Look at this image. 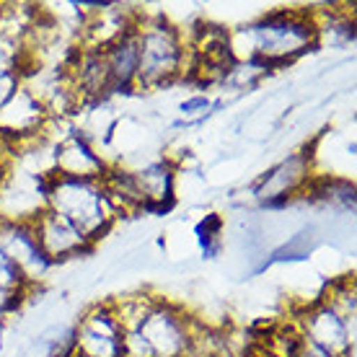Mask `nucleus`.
Wrapping results in <instances>:
<instances>
[{"instance_id":"obj_1","label":"nucleus","mask_w":357,"mask_h":357,"mask_svg":"<svg viewBox=\"0 0 357 357\" xmlns=\"http://www.w3.org/2000/svg\"><path fill=\"white\" fill-rule=\"evenodd\" d=\"M319 47L316 16L308 8H275L243 26L228 31L233 63H257L282 68Z\"/></svg>"},{"instance_id":"obj_2","label":"nucleus","mask_w":357,"mask_h":357,"mask_svg":"<svg viewBox=\"0 0 357 357\" xmlns=\"http://www.w3.org/2000/svg\"><path fill=\"white\" fill-rule=\"evenodd\" d=\"M137 36V78L135 91H158L184 78L187 36L161 16H140L135 24Z\"/></svg>"},{"instance_id":"obj_3","label":"nucleus","mask_w":357,"mask_h":357,"mask_svg":"<svg viewBox=\"0 0 357 357\" xmlns=\"http://www.w3.org/2000/svg\"><path fill=\"white\" fill-rule=\"evenodd\" d=\"M47 210L65 218L93 243L101 241L119 220L104 192V184L93 178H68L52 174L47 184Z\"/></svg>"},{"instance_id":"obj_4","label":"nucleus","mask_w":357,"mask_h":357,"mask_svg":"<svg viewBox=\"0 0 357 357\" xmlns=\"http://www.w3.org/2000/svg\"><path fill=\"white\" fill-rule=\"evenodd\" d=\"M199 326L202 321L189 316L181 305L155 298L137 329L148 342L153 357H192Z\"/></svg>"},{"instance_id":"obj_5","label":"nucleus","mask_w":357,"mask_h":357,"mask_svg":"<svg viewBox=\"0 0 357 357\" xmlns=\"http://www.w3.org/2000/svg\"><path fill=\"white\" fill-rule=\"evenodd\" d=\"M313 178H316V171H313V161H311V148H303V151L287 153L282 161L269 166L254 181L251 197L261 207H267V210H272V207H285L293 199L305 197Z\"/></svg>"},{"instance_id":"obj_6","label":"nucleus","mask_w":357,"mask_h":357,"mask_svg":"<svg viewBox=\"0 0 357 357\" xmlns=\"http://www.w3.org/2000/svg\"><path fill=\"white\" fill-rule=\"evenodd\" d=\"M290 321L295 324V329L301 331V337H305L308 342L324 347L334 357L355 355L357 324H349L324 298H316L313 303L303 305Z\"/></svg>"},{"instance_id":"obj_7","label":"nucleus","mask_w":357,"mask_h":357,"mask_svg":"<svg viewBox=\"0 0 357 357\" xmlns=\"http://www.w3.org/2000/svg\"><path fill=\"white\" fill-rule=\"evenodd\" d=\"M125 326L109 301L93 303L73 324V357H122Z\"/></svg>"},{"instance_id":"obj_8","label":"nucleus","mask_w":357,"mask_h":357,"mask_svg":"<svg viewBox=\"0 0 357 357\" xmlns=\"http://www.w3.org/2000/svg\"><path fill=\"white\" fill-rule=\"evenodd\" d=\"M109 166H112V161L78 127H73L70 132L52 140V174H57V176L101 181Z\"/></svg>"},{"instance_id":"obj_9","label":"nucleus","mask_w":357,"mask_h":357,"mask_svg":"<svg viewBox=\"0 0 357 357\" xmlns=\"http://www.w3.org/2000/svg\"><path fill=\"white\" fill-rule=\"evenodd\" d=\"M31 228H34V236L39 241V249L45 251V257L52 267L81 259L96 249V243L91 241L86 233H81L75 225L68 223L65 218H60L52 210H47V207L31 220Z\"/></svg>"},{"instance_id":"obj_10","label":"nucleus","mask_w":357,"mask_h":357,"mask_svg":"<svg viewBox=\"0 0 357 357\" xmlns=\"http://www.w3.org/2000/svg\"><path fill=\"white\" fill-rule=\"evenodd\" d=\"M0 246L31 287L39 285L52 269L45 251L39 249L31 220H0Z\"/></svg>"},{"instance_id":"obj_11","label":"nucleus","mask_w":357,"mask_h":357,"mask_svg":"<svg viewBox=\"0 0 357 357\" xmlns=\"http://www.w3.org/2000/svg\"><path fill=\"white\" fill-rule=\"evenodd\" d=\"M176 163L171 158H153L135 166L132 176L140 192V213H166L176 202Z\"/></svg>"},{"instance_id":"obj_12","label":"nucleus","mask_w":357,"mask_h":357,"mask_svg":"<svg viewBox=\"0 0 357 357\" xmlns=\"http://www.w3.org/2000/svg\"><path fill=\"white\" fill-rule=\"evenodd\" d=\"M47 125V112L39 104V98L29 89H21L16 96L10 98L6 107L0 109V140H31L42 135Z\"/></svg>"},{"instance_id":"obj_13","label":"nucleus","mask_w":357,"mask_h":357,"mask_svg":"<svg viewBox=\"0 0 357 357\" xmlns=\"http://www.w3.org/2000/svg\"><path fill=\"white\" fill-rule=\"evenodd\" d=\"M101 52H104V63H107L109 70L112 96L135 91V78H137V36H135V29L127 31L125 36H119L109 47H104Z\"/></svg>"},{"instance_id":"obj_14","label":"nucleus","mask_w":357,"mask_h":357,"mask_svg":"<svg viewBox=\"0 0 357 357\" xmlns=\"http://www.w3.org/2000/svg\"><path fill=\"white\" fill-rule=\"evenodd\" d=\"M321 298L334 308V311L340 313V316H344L349 324H357V290H355L352 275L340 277V280L329 282V287L324 290Z\"/></svg>"},{"instance_id":"obj_15","label":"nucleus","mask_w":357,"mask_h":357,"mask_svg":"<svg viewBox=\"0 0 357 357\" xmlns=\"http://www.w3.org/2000/svg\"><path fill=\"white\" fill-rule=\"evenodd\" d=\"M34 357H73V324H54L36 337Z\"/></svg>"},{"instance_id":"obj_16","label":"nucleus","mask_w":357,"mask_h":357,"mask_svg":"<svg viewBox=\"0 0 357 357\" xmlns=\"http://www.w3.org/2000/svg\"><path fill=\"white\" fill-rule=\"evenodd\" d=\"M313 243H316V231L313 228H303L301 233H295L293 238L285 243V246H280V249L272 251V257H269L264 264H261L257 272H261L264 267H272L277 261H301V259H308V254L313 251Z\"/></svg>"},{"instance_id":"obj_17","label":"nucleus","mask_w":357,"mask_h":357,"mask_svg":"<svg viewBox=\"0 0 357 357\" xmlns=\"http://www.w3.org/2000/svg\"><path fill=\"white\" fill-rule=\"evenodd\" d=\"M29 68V54L24 39L10 34H0V75L16 70H26Z\"/></svg>"},{"instance_id":"obj_18","label":"nucleus","mask_w":357,"mask_h":357,"mask_svg":"<svg viewBox=\"0 0 357 357\" xmlns=\"http://www.w3.org/2000/svg\"><path fill=\"white\" fill-rule=\"evenodd\" d=\"M220 233H223V218L218 213L205 215L199 225H197V238H199V246H202V254L207 259H215L218 251H220Z\"/></svg>"},{"instance_id":"obj_19","label":"nucleus","mask_w":357,"mask_h":357,"mask_svg":"<svg viewBox=\"0 0 357 357\" xmlns=\"http://www.w3.org/2000/svg\"><path fill=\"white\" fill-rule=\"evenodd\" d=\"M29 290H34V287L29 285L26 277L21 275V269L10 261V257L3 251V246H0V293L21 295V298H26Z\"/></svg>"},{"instance_id":"obj_20","label":"nucleus","mask_w":357,"mask_h":357,"mask_svg":"<svg viewBox=\"0 0 357 357\" xmlns=\"http://www.w3.org/2000/svg\"><path fill=\"white\" fill-rule=\"evenodd\" d=\"M210 112H213V98L207 96V93H195V96L184 98L178 104V114L184 116V127L202 122Z\"/></svg>"},{"instance_id":"obj_21","label":"nucleus","mask_w":357,"mask_h":357,"mask_svg":"<svg viewBox=\"0 0 357 357\" xmlns=\"http://www.w3.org/2000/svg\"><path fill=\"white\" fill-rule=\"evenodd\" d=\"M81 112H89V116L91 119H98V114H101V112H104V101H101V104H91V107H83ZM89 127V130H83V127H78V130H81L83 135H86V137H89L91 143L96 145V135H98V130H93V127L91 125H86ZM114 127H116V119H109V125H104L101 127V130H104V145H109V140H112V132H114Z\"/></svg>"},{"instance_id":"obj_22","label":"nucleus","mask_w":357,"mask_h":357,"mask_svg":"<svg viewBox=\"0 0 357 357\" xmlns=\"http://www.w3.org/2000/svg\"><path fill=\"white\" fill-rule=\"evenodd\" d=\"M21 89H24V73L21 70L0 75V109L6 107V104H8L10 98L16 96Z\"/></svg>"},{"instance_id":"obj_23","label":"nucleus","mask_w":357,"mask_h":357,"mask_svg":"<svg viewBox=\"0 0 357 357\" xmlns=\"http://www.w3.org/2000/svg\"><path fill=\"white\" fill-rule=\"evenodd\" d=\"M290 357H334L331 352H326L324 347H319V344H313V342H308L305 337H301L298 340V344H295L293 355Z\"/></svg>"},{"instance_id":"obj_24","label":"nucleus","mask_w":357,"mask_h":357,"mask_svg":"<svg viewBox=\"0 0 357 357\" xmlns=\"http://www.w3.org/2000/svg\"><path fill=\"white\" fill-rule=\"evenodd\" d=\"M21 295H8V293H0V316H6V313H10L16 305H21Z\"/></svg>"},{"instance_id":"obj_25","label":"nucleus","mask_w":357,"mask_h":357,"mask_svg":"<svg viewBox=\"0 0 357 357\" xmlns=\"http://www.w3.org/2000/svg\"><path fill=\"white\" fill-rule=\"evenodd\" d=\"M243 357H280V355H275V352H269V349H264V347L259 344V342L254 340V342H249V347H246Z\"/></svg>"},{"instance_id":"obj_26","label":"nucleus","mask_w":357,"mask_h":357,"mask_svg":"<svg viewBox=\"0 0 357 357\" xmlns=\"http://www.w3.org/2000/svg\"><path fill=\"white\" fill-rule=\"evenodd\" d=\"M8 169H10V161L3 155V153H0V181H3V176H6V174H8Z\"/></svg>"},{"instance_id":"obj_27","label":"nucleus","mask_w":357,"mask_h":357,"mask_svg":"<svg viewBox=\"0 0 357 357\" xmlns=\"http://www.w3.org/2000/svg\"><path fill=\"white\" fill-rule=\"evenodd\" d=\"M0 352H3V329H0Z\"/></svg>"}]
</instances>
